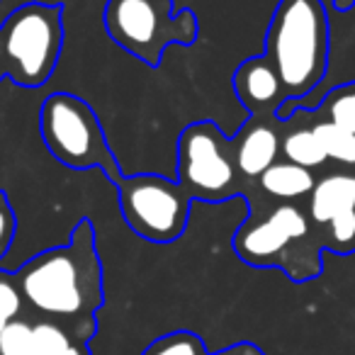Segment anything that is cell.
Returning <instances> with one entry per match:
<instances>
[{
  "label": "cell",
  "instance_id": "obj_18",
  "mask_svg": "<svg viewBox=\"0 0 355 355\" xmlns=\"http://www.w3.org/2000/svg\"><path fill=\"white\" fill-rule=\"evenodd\" d=\"M0 355H35V321H10L0 334Z\"/></svg>",
  "mask_w": 355,
  "mask_h": 355
},
{
  "label": "cell",
  "instance_id": "obj_4",
  "mask_svg": "<svg viewBox=\"0 0 355 355\" xmlns=\"http://www.w3.org/2000/svg\"><path fill=\"white\" fill-rule=\"evenodd\" d=\"M61 6L27 3L0 25L3 71L25 88H40L51 78L64 46Z\"/></svg>",
  "mask_w": 355,
  "mask_h": 355
},
{
  "label": "cell",
  "instance_id": "obj_5",
  "mask_svg": "<svg viewBox=\"0 0 355 355\" xmlns=\"http://www.w3.org/2000/svg\"><path fill=\"white\" fill-rule=\"evenodd\" d=\"M40 132L49 153L66 168H100L112 183L124 175L110 151L98 114L78 95H49L40 110Z\"/></svg>",
  "mask_w": 355,
  "mask_h": 355
},
{
  "label": "cell",
  "instance_id": "obj_6",
  "mask_svg": "<svg viewBox=\"0 0 355 355\" xmlns=\"http://www.w3.org/2000/svg\"><path fill=\"white\" fill-rule=\"evenodd\" d=\"M119 207L127 227L151 243H171L183 236L190 219V195L178 180L153 173L122 175L117 180Z\"/></svg>",
  "mask_w": 355,
  "mask_h": 355
},
{
  "label": "cell",
  "instance_id": "obj_1",
  "mask_svg": "<svg viewBox=\"0 0 355 355\" xmlns=\"http://www.w3.org/2000/svg\"><path fill=\"white\" fill-rule=\"evenodd\" d=\"M22 300L42 319L59 321L78 343L98 331L95 314L105 302L103 263L93 222L83 217L69 243L37 253L15 272Z\"/></svg>",
  "mask_w": 355,
  "mask_h": 355
},
{
  "label": "cell",
  "instance_id": "obj_7",
  "mask_svg": "<svg viewBox=\"0 0 355 355\" xmlns=\"http://www.w3.org/2000/svg\"><path fill=\"white\" fill-rule=\"evenodd\" d=\"M178 183L202 202H222L234 195V141L212 119L188 124L178 139Z\"/></svg>",
  "mask_w": 355,
  "mask_h": 355
},
{
  "label": "cell",
  "instance_id": "obj_8",
  "mask_svg": "<svg viewBox=\"0 0 355 355\" xmlns=\"http://www.w3.org/2000/svg\"><path fill=\"white\" fill-rule=\"evenodd\" d=\"M309 236V219L295 205H280L268 217L248 219L234 236L236 256L256 268H282L295 280L297 256L292 246Z\"/></svg>",
  "mask_w": 355,
  "mask_h": 355
},
{
  "label": "cell",
  "instance_id": "obj_16",
  "mask_svg": "<svg viewBox=\"0 0 355 355\" xmlns=\"http://www.w3.org/2000/svg\"><path fill=\"white\" fill-rule=\"evenodd\" d=\"M73 343H78V340L59 321H51V319L35 321V355H61Z\"/></svg>",
  "mask_w": 355,
  "mask_h": 355
},
{
  "label": "cell",
  "instance_id": "obj_20",
  "mask_svg": "<svg viewBox=\"0 0 355 355\" xmlns=\"http://www.w3.org/2000/svg\"><path fill=\"white\" fill-rule=\"evenodd\" d=\"M15 229H17V219L15 212H12V205L6 193H0V261L10 251L12 239H15Z\"/></svg>",
  "mask_w": 355,
  "mask_h": 355
},
{
  "label": "cell",
  "instance_id": "obj_17",
  "mask_svg": "<svg viewBox=\"0 0 355 355\" xmlns=\"http://www.w3.org/2000/svg\"><path fill=\"white\" fill-rule=\"evenodd\" d=\"M326 114L329 122L338 124L340 129L355 134V83L338 85L326 93Z\"/></svg>",
  "mask_w": 355,
  "mask_h": 355
},
{
  "label": "cell",
  "instance_id": "obj_12",
  "mask_svg": "<svg viewBox=\"0 0 355 355\" xmlns=\"http://www.w3.org/2000/svg\"><path fill=\"white\" fill-rule=\"evenodd\" d=\"M316 178L311 171L290 161H277L261 175V188L277 200H302L311 195Z\"/></svg>",
  "mask_w": 355,
  "mask_h": 355
},
{
  "label": "cell",
  "instance_id": "obj_10",
  "mask_svg": "<svg viewBox=\"0 0 355 355\" xmlns=\"http://www.w3.org/2000/svg\"><path fill=\"white\" fill-rule=\"evenodd\" d=\"M280 156V139L277 132L258 119H248L234 141L236 171L246 178H261Z\"/></svg>",
  "mask_w": 355,
  "mask_h": 355
},
{
  "label": "cell",
  "instance_id": "obj_15",
  "mask_svg": "<svg viewBox=\"0 0 355 355\" xmlns=\"http://www.w3.org/2000/svg\"><path fill=\"white\" fill-rule=\"evenodd\" d=\"M141 355H207V348L193 331H173L148 343Z\"/></svg>",
  "mask_w": 355,
  "mask_h": 355
},
{
  "label": "cell",
  "instance_id": "obj_13",
  "mask_svg": "<svg viewBox=\"0 0 355 355\" xmlns=\"http://www.w3.org/2000/svg\"><path fill=\"white\" fill-rule=\"evenodd\" d=\"M280 153L285 156V161L306 168V171H314V168L324 166L329 161L314 129H295V132H290L282 139Z\"/></svg>",
  "mask_w": 355,
  "mask_h": 355
},
{
  "label": "cell",
  "instance_id": "obj_2",
  "mask_svg": "<svg viewBox=\"0 0 355 355\" xmlns=\"http://www.w3.org/2000/svg\"><path fill=\"white\" fill-rule=\"evenodd\" d=\"M266 56L275 66L287 100L309 98L329 76L331 20L321 0H280L266 35Z\"/></svg>",
  "mask_w": 355,
  "mask_h": 355
},
{
  "label": "cell",
  "instance_id": "obj_19",
  "mask_svg": "<svg viewBox=\"0 0 355 355\" xmlns=\"http://www.w3.org/2000/svg\"><path fill=\"white\" fill-rule=\"evenodd\" d=\"M22 306H25V300H22V292L17 287L15 272L0 270V334L6 331L10 321L20 319Z\"/></svg>",
  "mask_w": 355,
  "mask_h": 355
},
{
  "label": "cell",
  "instance_id": "obj_9",
  "mask_svg": "<svg viewBox=\"0 0 355 355\" xmlns=\"http://www.w3.org/2000/svg\"><path fill=\"white\" fill-rule=\"evenodd\" d=\"M234 90L236 98L253 117L261 114H277L282 103L287 100L282 80L277 76L275 66L268 61V56H251L234 73Z\"/></svg>",
  "mask_w": 355,
  "mask_h": 355
},
{
  "label": "cell",
  "instance_id": "obj_21",
  "mask_svg": "<svg viewBox=\"0 0 355 355\" xmlns=\"http://www.w3.org/2000/svg\"><path fill=\"white\" fill-rule=\"evenodd\" d=\"M207 355H266L263 353L258 345H253V343H236V345H232V348H224V350H219V353H207Z\"/></svg>",
  "mask_w": 355,
  "mask_h": 355
},
{
  "label": "cell",
  "instance_id": "obj_23",
  "mask_svg": "<svg viewBox=\"0 0 355 355\" xmlns=\"http://www.w3.org/2000/svg\"><path fill=\"white\" fill-rule=\"evenodd\" d=\"M353 6H355V0H334V10H338V12L350 10Z\"/></svg>",
  "mask_w": 355,
  "mask_h": 355
},
{
  "label": "cell",
  "instance_id": "obj_11",
  "mask_svg": "<svg viewBox=\"0 0 355 355\" xmlns=\"http://www.w3.org/2000/svg\"><path fill=\"white\" fill-rule=\"evenodd\" d=\"M355 212V173H329L309 195V219L329 227L340 214Z\"/></svg>",
  "mask_w": 355,
  "mask_h": 355
},
{
  "label": "cell",
  "instance_id": "obj_14",
  "mask_svg": "<svg viewBox=\"0 0 355 355\" xmlns=\"http://www.w3.org/2000/svg\"><path fill=\"white\" fill-rule=\"evenodd\" d=\"M316 139L324 146L329 161H336L340 166H355V134L340 129L338 124L329 122V119H321L314 127Z\"/></svg>",
  "mask_w": 355,
  "mask_h": 355
},
{
  "label": "cell",
  "instance_id": "obj_22",
  "mask_svg": "<svg viewBox=\"0 0 355 355\" xmlns=\"http://www.w3.org/2000/svg\"><path fill=\"white\" fill-rule=\"evenodd\" d=\"M61 355H90V350H88V343H73L66 353H61Z\"/></svg>",
  "mask_w": 355,
  "mask_h": 355
},
{
  "label": "cell",
  "instance_id": "obj_3",
  "mask_svg": "<svg viewBox=\"0 0 355 355\" xmlns=\"http://www.w3.org/2000/svg\"><path fill=\"white\" fill-rule=\"evenodd\" d=\"M107 37L134 59L158 66L171 44L198 42L195 10H175L173 0H107L103 12Z\"/></svg>",
  "mask_w": 355,
  "mask_h": 355
}]
</instances>
